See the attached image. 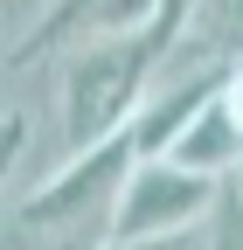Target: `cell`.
Here are the masks:
<instances>
[{
    "label": "cell",
    "mask_w": 243,
    "mask_h": 250,
    "mask_svg": "<svg viewBox=\"0 0 243 250\" xmlns=\"http://www.w3.org/2000/svg\"><path fill=\"white\" fill-rule=\"evenodd\" d=\"M139 160L132 132L98 139L83 153H63L28 195L14 202V243L21 250H104L111 243V208H118V188H125Z\"/></svg>",
    "instance_id": "cell-1"
},
{
    "label": "cell",
    "mask_w": 243,
    "mask_h": 250,
    "mask_svg": "<svg viewBox=\"0 0 243 250\" xmlns=\"http://www.w3.org/2000/svg\"><path fill=\"white\" fill-rule=\"evenodd\" d=\"M153 28H132V35H104L63 56V77H56V111H63V153H83L98 139L132 132V118L153 90Z\"/></svg>",
    "instance_id": "cell-2"
},
{
    "label": "cell",
    "mask_w": 243,
    "mask_h": 250,
    "mask_svg": "<svg viewBox=\"0 0 243 250\" xmlns=\"http://www.w3.org/2000/svg\"><path fill=\"white\" fill-rule=\"evenodd\" d=\"M223 181H202L188 167L160 160V153H139L125 188H118L111 208V243H174V236H202L208 208H216Z\"/></svg>",
    "instance_id": "cell-3"
},
{
    "label": "cell",
    "mask_w": 243,
    "mask_h": 250,
    "mask_svg": "<svg viewBox=\"0 0 243 250\" xmlns=\"http://www.w3.org/2000/svg\"><path fill=\"white\" fill-rule=\"evenodd\" d=\"M160 0H42V14L21 28L14 62H49V56H70L83 42H104V35H132V28H153Z\"/></svg>",
    "instance_id": "cell-4"
},
{
    "label": "cell",
    "mask_w": 243,
    "mask_h": 250,
    "mask_svg": "<svg viewBox=\"0 0 243 250\" xmlns=\"http://www.w3.org/2000/svg\"><path fill=\"white\" fill-rule=\"evenodd\" d=\"M160 160L188 167V174H202V181H236V174H243V132H236V118H229V104H223V90L160 146Z\"/></svg>",
    "instance_id": "cell-5"
},
{
    "label": "cell",
    "mask_w": 243,
    "mask_h": 250,
    "mask_svg": "<svg viewBox=\"0 0 243 250\" xmlns=\"http://www.w3.org/2000/svg\"><path fill=\"white\" fill-rule=\"evenodd\" d=\"M28 139H35V125H28L21 111L0 118V202H7V188H14V167L28 160Z\"/></svg>",
    "instance_id": "cell-6"
},
{
    "label": "cell",
    "mask_w": 243,
    "mask_h": 250,
    "mask_svg": "<svg viewBox=\"0 0 243 250\" xmlns=\"http://www.w3.org/2000/svg\"><path fill=\"white\" fill-rule=\"evenodd\" d=\"M223 104H229L236 132H243V62H229V77H223Z\"/></svg>",
    "instance_id": "cell-7"
},
{
    "label": "cell",
    "mask_w": 243,
    "mask_h": 250,
    "mask_svg": "<svg viewBox=\"0 0 243 250\" xmlns=\"http://www.w3.org/2000/svg\"><path fill=\"white\" fill-rule=\"evenodd\" d=\"M195 7V0H160V14H153V35H167V28L181 21V14H188Z\"/></svg>",
    "instance_id": "cell-8"
}]
</instances>
